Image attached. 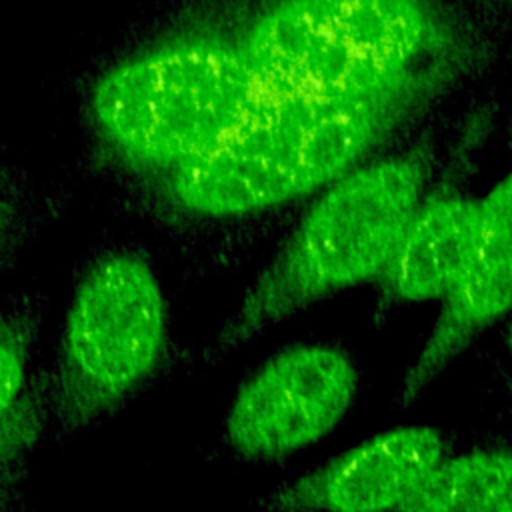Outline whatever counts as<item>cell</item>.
Returning a JSON list of instances; mask_svg holds the SVG:
<instances>
[{
  "label": "cell",
  "instance_id": "obj_8",
  "mask_svg": "<svg viewBox=\"0 0 512 512\" xmlns=\"http://www.w3.org/2000/svg\"><path fill=\"white\" fill-rule=\"evenodd\" d=\"M512 312V170L478 198L472 250L412 364L396 406L408 410L438 376L492 324Z\"/></svg>",
  "mask_w": 512,
  "mask_h": 512
},
{
  "label": "cell",
  "instance_id": "obj_11",
  "mask_svg": "<svg viewBox=\"0 0 512 512\" xmlns=\"http://www.w3.org/2000/svg\"><path fill=\"white\" fill-rule=\"evenodd\" d=\"M32 324L28 318L14 314L2 320V414L10 412L20 400L30 350Z\"/></svg>",
  "mask_w": 512,
  "mask_h": 512
},
{
  "label": "cell",
  "instance_id": "obj_4",
  "mask_svg": "<svg viewBox=\"0 0 512 512\" xmlns=\"http://www.w3.org/2000/svg\"><path fill=\"white\" fill-rule=\"evenodd\" d=\"M264 98L240 44L186 38L108 70L92 92L106 142L166 176L220 144Z\"/></svg>",
  "mask_w": 512,
  "mask_h": 512
},
{
  "label": "cell",
  "instance_id": "obj_12",
  "mask_svg": "<svg viewBox=\"0 0 512 512\" xmlns=\"http://www.w3.org/2000/svg\"><path fill=\"white\" fill-rule=\"evenodd\" d=\"M510 354H512V328H510Z\"/></svg>",
  "mask_w": 512,
  "mask_h": 512
},
{
  "label": "cell",
  "instance_id": "obj_9",
  "mask_svg": "<svg viewBox=\"0 0 512 512\" xmlns=\"http://www.w3.org/2000/svg\"><path fill=\"white\" fill-rule=\"evenodd\" d=\"M478 228V200L454 188L428 192L378 280L386 302L444 300L458 280Z\"/></svg>",
  "mask_w": 512,
  "mask_h": 512
},
{
  "label": "cell",
  "instance_id": "obj_10",
  "mask_svg": "<svg viewBox=\"0 0 512 512\" xmlns=\"http://www.w3.org/2000/svg\"><path fill=\"white\" fill-rule=\"evenodd\" d=\"M400 512H512V450L448 454Z\"/></svg>",
  "mask_w": 512,
  "mask_h": 512
},
{
  "label": "cell",
  "instance_id": "obj_1",
  "mask_svg": "<svg viewBox=\"0 0 512 512\" xmlns=\"http://www.w3.org/2000/svg\"><path fill=\"white\" fill-rule=\"evenodd\" d=\"M416 152L362 162L310 204L206 350L228 358L268 328L342 290L380 280L426 196Z\"/></svg>",
  "mask_w": 512,
  "mask_h": 512
},
{
  "label": "cell",
  "instance_id": "obj_5",
  "mask_svg": "<svg viewBox=\"0 0 512 512\" xmlns=\"http://www.w3.org/2000/svg\"><path fill=\"white\" fill-rule=\"evenodd\" d=\"M168 308L144 254L94 256L80 272L46 384V410L60 430L84 428L122 406L160 368Z\"/></svg>",
  "mask_w": 512,
  "mask_h": 512
},
{
  "label": "cell",
  "instance_id": "obj_2",
  "mask_svg": "<svg viewBox=\"0 0 512 512\" xmlns=\"http://www.w3.org/2000/svg\"><path fill=\"white\" fill-rule=\"evenodd\" d=\"M410 96H264L220 144L166 176L168 200L188 216L238 218L322 192L362 164Z\"/></svg>",
  "mask_w": 512,
  "mask_h": 512
},
{
  "label": "cell",
  "instance_id": "obj_7",
  "mask_svg": "<svg viewBox=\"0 0 512 512\" xmlns=\"http://www.w3.org/2000/svg\"><path fill=\"white\" fill-rule=\"evenodd\" d=\"M450 454L436 426L378 432L258 498L264 512H400Z\"/></svg>",
  "mask_w": 512,
  "mask_h": 512
},
{
  "label": "cell",
  "instance_id": "obj_3",
  "mask_svg": "<svg viewBox=\"0 0 512 512\" xmlns=\"http://www.w3.org/2000/svg\"><path fill=\"white\" fill-rule=\"evenodd\" d=\"M264 96L416 94L444 28L422 0H278L240 42Z\"/></svg>",
  "mask_w": 512,
  "mask_h": 512
},
{
  "label": "cell",
  "instance_id": "obj_6",
  "mask_svg": "<svg viewBox=\"0 0 512 512\" xmlns=\"http://www.w3.org/2000/svg\"><path fill=\"white\" fill-rule=\"evenodd\" d=\"M352 356L328 342L292 344L238 388L222 424L226 448L252 462L302 452L334 432L358 392Z\"/></svg>",
  "mask_w": 512,
  "mask_h": 512
}]
</instances>
